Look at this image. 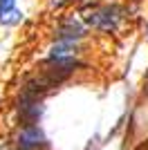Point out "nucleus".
<instances>
[{
    "label": "nucleus",
    "mask_w": 148,
    "mask_h": 150,
    "mask_svg": "<svg viewBox=\"0 0 148 150\" xmlns=\"http://www.w3.org/2000/svg\"><path fill=\"white\" fill-rule=\"evenodd\" d=\"M121 20V9L119 7H99L92 9L88 16V25L97 27L101 31H115Z\"/></svg>",
    "instance_id": "obj_1"
},
{
    "label": "nucleus",
    "mask_w": 148,
    "mask_h": 150,
    "mask_svg": "<svg viewBox=\"0 0 148 150\" xmlns=\"http://www.w3.org/2000/svg\"><path fill=\"white\" fill-rule=\"evenodd\" d=\"M45 146V134L41 132V128L36 125H27L25 130H20L16 144H14V150H38Z\"/></svg>",
    "instance_id": "obj_2"
},
{
    "label": "nucleus",
    "mask_w": 148,
    "mask_h": 150,
    "mask_svg": "<svg viewBox=\"0 0 148 150\" xmlns=\"http://www.w3.org/2000/svg\"><path fill=\"white\" fill-rule=\"evenodd\" d=\"M20 20H23V11L16 9V0H0V23L16 25Z\"/></svg>",
    "instance_id": "obj_3"
},
{
    "label": "nucleus",
    "mask_w": 148,
    "mask_h": 150,
    "mask_svg": "<svg viewBox=\"0 0 148 150\" xmlns=\"http://www.w3.org/2000/svg\"><path fill=\"white\" fill-rule=\"evenodd\" d=\"M0 150H14V144L7 139H0Z\"/></svg>",
    "instance_id": "obj_4"
}]
</instances>
